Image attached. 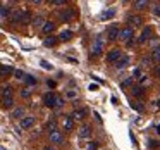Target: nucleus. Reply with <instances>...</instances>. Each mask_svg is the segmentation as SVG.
<instances>
[{"instance_id": "nucleus-1", "label": "nucleus", "mask_w": 160, "mask_h": 150, "mask_svg": "<svg viewBox=\"0 0 160 150\" xmlns=\"http://www.w3.org/2000/svg\"><path fill=\"white\" fill-rule=\"evenodd\" d=\"M103 43H105V38L103 35H98L97 40H95V45L91 47V57H98L103 50Z\"/></svg>"}, {"instance_id": "nucleus-2", "label": "nucleus", "mask_w": 160, "mask_h": 150, "mask_svg": "<svg viewBox=\"0 0 160 150\" xmlns=\"http://www.w3.org/2000/svg\"><path fill=\"white\" fill-rule=\"evenodd\" d=\"M57 95L53 93V91H48V93H45V97H43V102H45L47 107H57Z\"/></svg>"}, {"instance_id": "nucleus-3", "label": "nucleus", "mask_w": 160, "mask_h": 150, "mask_svg": "<svg viewBox=\"0 0 160 150\" xmlns=\"http://www.w3.org/2000/svg\"><path fill=\"white\" fill-rule=\"evenodd\" d=\"M122 52L119 49H115V50H112V52H108V55H107V62H112V64H117L119 60L122 59Z\"/></svg>"}, {"instance_id": "nucleus-4", "label": "nucleus", "mask_w": 160, "mask_h": 150, "mask_svg": "<svg viewBox=\"0 0 160 150\" xmlns=\"http://www.w3.org/2000/svg\"><path fill=\"white\" fill-rule=\"evenodd\" d=\"M132 35H134V28H132V26H126V28L121 29V40L129 42V40L132 38Z\"/></svg>"}, {"instance_id": "nucleus-5", "label": "nucleus", "mask_w": 160, "mask_h": 150, "mask_svg": "<svg viewBox=\"0 0 160 150\" xmlns=\"http://www.w3.org/2000/svg\"><path fill=\"white\" fill-rule=\"evenodd\" d=\"M35 116H26L24 119H21V122H19V124H21V128L22 129H29V128H33V124H35Z\"/></svg>"}, {"instance_id": "nucleus-6", "label": "nucleus", "mask_w": 160, "mask_h": 150, "mask_svg": "<svg viewBox=\"0 0 160 150\" xmlns=\"http://www.w3.org/2000/svg\"><path fill=\"white\" fill-rule=\"evenodd\" d=\"M74 18H76V12L72 11V9H66V11L60 14V19H62L64 23H71L74 21Z\"/></svg>"}, {"instance_id": "nucleus-7", "label": "nucleus", "mask_w": 160, "mask_h": 150, "mask_svg": "<svg viewBox=\"0 0 160 150\" xmlns=\"http://www.w3.org/2000/svg\"><path fill=\"white\" fill-rule=\"evenodd\" d=\"M50 142L55 143V145H59V143H62V142H64V135L59 131V129H55V131L50 133Z\"/></svg>"}, {"instance_id": "nucleus-8", "label": "nucleus", "mask_w": 160, "mask_h": 150, "mask_svg": "<svg viewBox=\"0 0 160 150\" xmlns=\"http://www.w3.org/2000/svg\"><path fill=\"white\" fill-rule=\"evenodd\" d=\"M107 38H108V40H117V38H121V31H119L117 26H110V28L107 29Z\"/></svg>"}, {"instance_id": "nucleus-9", "label": "nucleus", "mask_w": 160, "mask_h": 150, "mask_svg": "<svg viewBox=\"0 0 160 150\" xmlns=\"http://www.w3.org/2000/svg\"><path fill=\"white\" fill-rule=\"evenodd\" d=\"M152 33H153V29L150 28V26H146V28H143V33H141V36H139V40H138V42H139V43H145L146 40H148L150 36H152Z\"/></svg>"}, {"instance_id": "nucleus-10", "label": "nucleus", "mask_w": 160, "mask_h": 150, "mask_svg": "<svg viewBox=\"0 0 160 150\" xmlns=\"http://www.w3.org/2000/svg\"><path fill=\"white\" fill-rule=\"evenodd\" d=\"M22 18H24V11H22V9H18V11L12 12L11 21H12V23H21V21H22Z\"/></svg>"}, {"instance_id": "nucleus-11", "label": "nucleus", "mask_w": 160, "mask_h": 150, "mask_svg": "<svg viewBox=\"0 0 160 150\" xmlns=\"http://www.w3.org/2000/svg\"><path fill=\"white\" fill-rule=\"evenodd\" d=\"M4 98H12V86L11 85H4L2 86V100Z\"/></svg>"}, {"instance_id": "nucleus-12", "label": "nucleus", "mask_w": 160, "mask_h": 150, "mask_svg": "<svg viewBox=\"0 0 160 150\" xmlns=\"http://www.w3.org/2000/svg\"><path fill=\"white\" fill-rule=\"evenodd\" d=\"M9 16H12L11 9H9L7 5H2V7H0V19H2V21H7Z\"/></svg>"}, {"instance_id": "nucleus-13", "label": "nucleus", "mask_w": 160, "mask_h": 150, "mask_svg": "<svg viewBox=\"0 0 160 150\" xmlns=\"http://www.w3.org/2000/svg\"><path fill=\"white\" fill-rule=\"evenodd\" d=\"M12 117L14 119H24V107H16L14 111H12Z\"/></svg>"}, {"instance_id": "nucleus-14", "label": "nucleus", "mask_w": 160, "mask_h": 150, "mask_svg": "<svg viewBox=\"0 0 160 150\" xmlns=\"http://www.w3.org/2000/svg\"><path fill=\"white\" fill-rule=\"evenodd\" d=\"M64 129L66 131H71L72 129V116H64Z\"/></svg>"}, {"instance_id": "nucleus-15", "label": "nucleus", "mask_w": 160, "mask_h": 150, "mask_svg": "<svg viewBox=\"0 0 160 150\" xmlns=\"http://www.w3.org/2000/svg\"><path fill=\"white\" fill-rule=\"evenodd\" d=\"M84 116H86V111H84V109H76V111L72 112V119H78V121L84 119Z\"/></svg>"}, {"instance_id": "nucleus-16", "label": "nucleus", "mask_w": 160, "mask_h": 150, "mask_svg": "<svg viewBox=\"0 0 160 150\" xmlns=\"http://www.w3.org/2000/svg\"><path fill=\"white\" fill-rule=\"evenodd\" d=\"M90 135H91V128L88 124H84L83 128L79 129V136H81V138H88Z\"/></svg>"}, {"instance_id": "nucleus-17", "label": "nucleus", "mask_w": 160, "mask_h": 150, "mask_svg": "<svg viewBox=\"0 0 160 150\" xmlns=\"http://www.w3.org/2000/svg\"><path fill=\"white\" fill-rule=\"evenodd\" d=\"M53 29H55V24H53L52 21H47V23H45V26H43V33H45V35H50V33H52Z\"/></svg>"}, {"instance_id": "nucleus-18", "label": "nucleus", "mask_w": 160, "mask_h": 150, "mask_svg": "<svg viewBox=\"0 0 160 150\" xmlns=\"http://www.w3.org/2000/svg\"><path fill=\"white\" fill-rule=\"evenodd\" d=\"M115 66H117V69H124V67H128V66H129V57H128V55H124L117 64H115Z\"/></svg>"}, {"instance_id": "nucleus-19", "label": "nucleus", "mask_w": 160, "mask_h": 150, "mask_svg": "<svg viewBox=\"0 0 160 150\" xmlns=\"http://www.w3.org/2000/svg\"><path fill=\"white\" fill-rule=\"evenodd\" d=\"M128 21H129V24H132V28L141 24V18H139V16H129Z\"/></svg>"}, {"instance_id": "nucleus-20", "label": "nucleus", "mask_w": 160, "mask_h": 150, "mask_svg": "<svg viewBox=\"0 0 160 150\" xmlns=\"http://www.w3.org/2000/svg\"><path fill=\"white\" fill-rule=\"evenodd\" d=\"M132 7L134 9H145V7H148V2H146V0H134V2H132Z\"/></svg>"}, {"instance_id": "nucleus-21", "label": "nucleus", "mask_w": 160, "mask_h": 150, "mask_svg": "<svg viewBox=\"0 0 160 150\" xmlns=\"http://www.w3.org/2000/svg\"><path fill=\"white\" fill-rule=\"evenodd\" d=\"M71 38H72V31H69V29H67V31H62L59 35L60 42H67V40H71Z\"/></svg>"}, {"instance_id": "nucleus-22", "label": "nucleus", "mask_w": 160, "mask_h": 150, "mask_svg": "<svg viewBox=\"0 0 160 150\" xmlns=\"http://www.w3.org/2000/svg\"><path fill=\"white\" fill-rule=\"evenodd\" d=\"M152 60H153V62H157V64L160 62V47H155V49H153V52H152Z\"/></svg>"}, {"instance_id": "nucleus-23", "label": "nucleus", "mask_w": 160, "mask_h": 150, "mask_svg": "<svg viewBox=\"0 0 160 150\" xmlns=\"http://www.w3.org/2000/svg\"><path fill=\"white\" fill-rule=\"evenodd\" d=\"M55 43H57V38H55V36H47V38L43 40V45H45V47H53Z\"/></svg>"}, {"instance_id": "nucleus-24", "label": "nucleus", "mask_w": 160, "mask_h": 150, "mask_svg": "<svg viewBox=\"0 0 160 150\" xmlns=\"http://www.w3.org/2000/svg\"><path fill=\"white\" fill-rule=\"evenodd\" d=\"M114 14H115V12H114V9H108L107 12H103V14H102V21H107V19H112V18H114Z\"/></svg>"}, {"instance_id": "nucleus-25", "label": "nucleus", "mask_w": 160, "mask_h": 150, "mask_svg": "<svg viewBox=\"0 0 160 150\" xmlns=\"http://www.w3.org/2000/svg\"><path fill=\"white\" fill-rule=\"evenodd\" d=\"M12 73H16V71L11 66H2V78H5L7 74H12Z\"/></svg>"}, {"instance_id": "nucleus-26", "label": "nucleus", "mask_w": 160, "mask_h": 150, "mask_svg": "<svg viewBox=\"0 0 160 150\" xmlns=\"http://www.w3.org/2000/svg\"><path fill=\"white\" fill-rule=\"evenodd\" d=\"M33 24H35L36 28H38V26H45V21H43V18H42V16H38V18H35V19H33Z\"/></svg>"}, {"instance_id": "nucleus-27", "label": "nucleus", "mask_w": 160, "mask_h": 150, "mask_svg": "<svg viewBox=\"0 0 160 150\" xmlns=\"http://www.w3.org/2000/svg\"><path fill=\"white\" fill-rule=\"evenodd\" d=\"M2 105H4V109H9V107L14 105V100H12V98H4V100H2Z\"/></svg>"}, {"instance_id": "nucleus-28", "label": "nucleus", "mask_w": 160, "mask_h": 150, "mask_svg": "<svg viewBox=\"0 0 160 150\" xmlns=\"http://www.w3.org/2000/svg\"><path fill=\"white\" fill-rule=\"evenodd\" d=\"M14 78H18V80H26V74L22 73L21 69H16V73H14Z\"/></svg>"}, {"instance_id": "nucleus-29", "label": "nucleus", "mask_w": 160, "mask_h": 150, "mask_svg": "<svg viewBox=\"0 0 160 150\" xmlns=\"http://www.w3.org/2000/svg\"><path fill=\"white\" fill-rule=\"evenodd\" d=\"M132 95H136V97H141V95H143V88H141V86H134V88H132Z\"/></svg>"}, {"instance_id": "nucleus-30", "label": "nucleus", "mask_w": 160, "mask_h": 150, "mask_svg": "<svg viewBox=\"0 0 160 150\" xmlns=\"http://www.w3.org/2000/svg\"><path fill=\"white\" fill-rule=\"evenodd\" d=\"M55 119H52V121H48V122H47V128H48L50 129V133H52V131H55Z\"/></svg>"}, {"instance_id": "nucleus-31", "label": "nucleus", "mask_w": 160, "mask_h": 150, "mask_svg": "<svg viewBox=\"0 0 160 150\" xmlns=\"http://www.w3.org/2000/svg\"><path fill=\"white\" fill-rule=\"evenodd\" d=\"M131 107H132V109H136L138 112H143V105L139 104V102H132V104H131Z\"/></svg>"}, {"instance_id": "nucleus-32", "label": "nucleus", "mask_w": 160, "mask_h": 150, "mask_svg": "<svg viewBox=\"0 0 160 150\" xmlns=\"http://www.w3.org/2000/svg\"><path fill=\"white\" fill-rule=\"evenodd\" d=\"M29 95H31V91H29V88H24V90H21V97H22V98H28Z\"/></svg>"}, {"instance_id": "nucleus-33", "label": "nucleus", "mask_w": 160, "mask_h": 150, "mask_svg": "<svg viewBox=\"0 0 160 150\" xmlns=\"http://www.w3.org/2000/svg\"><path fill=\"white\" fill-rule=\"evenodd\" d=\"M26 83H28V85H36V78H33V76H26Z\"/></svg>"}, {"instance_id": "nucleus-34", "label": "nucleus", "mask_w": 160, "mask_h": 150, "mask_svg": "<svg viewBox=\"0 0 160 150\" xmlns=\"http://www.w3.org/2000/svg\"><path fill=\"white\" fill-rule=\"evenodd\" d=\"M42 67H43V69H48V71H52V64H48L47 60H42Z\"/></svg>"}, {"instance_id": "nucleus-35", "label": "nucleus", "mask_w": 160, "mask_h": 150, "mask_svg": "<svg viewBox=\"0 0 160 150\" xmlns=\"http://www.w3.org/2000/svg\"><path fill=\"white\" fill-rule=\"evenodd\" d=\"M97 147H98L97 142H91V143H88V148L86 150H97Z\"/></svg>"}, {"instance_id": "nucleus-36", "label": "nucleus", "mask_w": 160, "mask_h": 150, "mask_svg": "<svg viewBox=\"0 0 160 150\" xmlns=\"http://www.w3.org/2000/svg\"><path fill=\"white\" fill-rule=\"evenodd\" d=\"M66 95H67V98H76V97H78V93H76L74 90H69Z\"/></svg>"}, {"instance_id": "nucleus-37", "label": "nucleus", "mask_w": 160, "mask_h": 150, "mask_svg": "<svg viewBox=\"0 0 160 150\" xmlns=\"http://www.w3.org/2000/svg\"><path fill=\"white\" fill-rule=\"evenodd\" d=\"M132 83V78H128V80H124L122 81V88H126V86H129V85Z\"/></svg>"}, {"instance_id": "nucleus-38", "label": "nucleus", "mask_w": 160, "mask_h": 150, "mask_svg": "<svg viewBox=\"0 0 160 150\" xmlns=\"http://www.w3.org/2000/svg\"><path fill=\"white\" fill-rule=\"evenodd\" d=\"M64 104H66V100H64L62 97H59V98H57V107H62Z\"/></svg>"}, {"instance_id": "nucleus-39", "label": "nucleus", "mask_w": 160, "mask_h": 150, "mask_svg": "<svg viewBox=\"0 0 160 150\" xmlns=\"http://www.w3.org/2000/svg\"><path fill=\"white\" fill-rule=\"evenodd\" d=\"M52 4H53V5H64L66 2H64V0H53Z\"/></svg>"}, {"instance_id": "nucleus-40", "label": "nucleus", "mask_w": 160, "mask_h": 150, "mask_svg": "<svg viewBox=\"0 0 160 150\" xmlns=\"http://www.w3.org/2000/svg\"><path fill=\"white\" fill-rule=\"evenodd\" d=\"M90 90H91V91H97V90H98V85H97V83L90 85Z\"/></svg>"}, {"instance_id": "nucleus-41", "label": "nucleus", "mask_w": 160, "mask_h": 150, "mask_svg": "<svg viewBox=\"0 0 160 150\" xmlns=\"http://www.w3.org/2000/svg\"><path fill=\"white\" fill-rule=\"evenodd\" d=\"M153 74H155V76H158V74H160V66H157L155 69H153Z\"/></svg>"}, {"instance_id": "nucleus-42", "label": "nucleus", "mask_w": 160, "mask_h": 150, "mask_svg": "<svg viewBox=\"0 0 160 150\" xmlns=\"http://www.w3.org/2000/svg\"><path fill=\"white\" fill-rule=\"evenodd\" d=\"M47 85H48V86H52V88H53V86H55V81H50V80H48V81H47Z\"/></svg>"}, {"instance_id": "nucleus-43", "label": "nucleus", "mask_w": 160, "mask_h": 150, "mask_svg": "<svg viewBox=\"0 0 160 150\" xmlns=\"http://www.w3.org/2000/svg\"><path fill=\"white\" fill-rule=\"evenodd\" d=\"M43 150H55V148H53L52 145H47V147H45V148H43Z\"/></svg>"}, {"instance_id": "nucleus-44", "label": "nucleus", "mask_w": 160, "mask_h": 150, "mask_svg": "<svg viewBox=\"0 0 160 150\" xmlns=\"http://www.w3.org/2000/svg\"><path fill=\"white\" fill-rule=\"evenodd\" d=\"M153 12H155L157 16H160V9H155V11H153Z\"/></svg>"}, {"instance_id": "nucleus-45", "label": "nucleus", "mask_w": 160, "mask_h": 150, "mask_svg": "<svg viewBox=\"0 0 160 150\" xmlns=\"http://www.w3.org/2000/svg\"><path fill=\"white\" fill-rule=\"evenodd\" d=\"M157 131H158V133H160V124H158V126H157Z\"/></svg>"}, {"instance_id": "nucleus-46", "label": "nucleus", "mask_w": 160, "mask_h": 150, "mask_svg": "<svg viewBox=\"0 0 160 150\" xmlns=\"http://www.w3.org/2000/svg\"><path fill=\"white\" fill-rule=\"evenodd\" d=\"M158 105H160V100H158Z\"/></svg>"}, {"instance_id": "nucleus-47", "label": "nucleus", "mask_w": 160, "mask_h": 150, "mask_svg": "<svg viewBox=\"0 0 160 150\" xmlns=\"http://www.w3.org/2000/svg\"><path fill=\"white\" fill-rule=\"evenodd\" d=\"M2 150H5V148H2Z\"/></svg>"}]
</instances>
